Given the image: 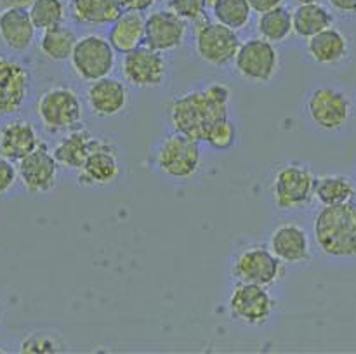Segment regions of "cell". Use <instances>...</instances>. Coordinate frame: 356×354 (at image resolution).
<instances>
[{
	"label": "cell",
	"mask_w": 356,
	"mask_h": 354,
	"mask_svg": "<svg viewBox=\"0 0 356 354\" xmlns=\"http://www.w3.org/2000/svg\"><path fill=\"white\" fill-rule=\"evenodd\" d=\"M229 97L232 92L222 83H211L202 90L181 94L169 108L174 130L197 142H205L214 125L228 118Z\"/></svg>",
	"instance_id": "cell-1"
},
{
	"label": "cell",
	"mask_w": 356,
	"mask_h": 354,
	"mask_svg": "<svg viewBox=\"0 0 356 354\" xmlns=\"http://www.w3.org/2000/svg\"><path fill=\"white\" fill-rule=\"evenodd\" d=\"M315 239L325 255L356 257V203L323 207L315 219Z\"/></svg>",
	"instance_id": "cell-2"
},
{
	"label": "cell",
	"mask_w": 356,
	"mask_h": 354,
	"mask_svg": "<svg viewBox=\"0 0 356 354\" xmlns=\"http://www.w3.org/2000/svg\"><path fill=\"white\" fill-rule=\"evenodd\" d=\"M287 273V264L282 262L264 245H250L240 250L232 264V276L238 283H254L273 287L280 283Z\"/></svg>",
	"instance_id": "cell-3"
},
{
	"label": "cell",
	"mask_w": 356,
	"mask_h": 354,
	"mask_svg": "<svg viewBox=\"0 0 356 354\" xmlns=\"http://www.w3.org/2000/svg\"><path fill=\"white\" fill-rule=\"evenodd\" d=\"M37 115L42 127L51 134L75 130L82 127V104L70 87H52L45 90L37 103Z\"/></svg>",
	"instance_id": "cell-4"
},
{
	"label": "cell",
	"mask_w": 356,
	"mask_h": 354,
	"mask_svg": "<svg viewBox=\"0 0 356 354\" xmlns=\"http://www.w3.org/2000/svg\"><path fill=\"white\" fill-rule=\"evenodd\" d=\"M316 176L308 165L287 163L277 170L271 183L273 201L282 210H299L315 198Z\"/></svg>",
	"instance_id": "cell-5"
},
{
	"label": "cell",
	"mask_w": 356,
	"mask_h": 354,
	"mask_svg": "<svg viewBox=\"0 0 356 354\" xmlns=\"http://www.w3.org/2000/svg\"><path fill=\"white\" fill-rule=\"evenodd\" d=\"M195 47L200 59L212 66H226L235 61L240 49V38L235 30L200 17L195 21Z\"/></svg>",
	"instance_id": "cell-6"
},
{
	"label": "cell",
	"mask_w": 356,
	"mask_h": 354,
	"mask_svg": "<svg viewBox=\"0 0 356 354\" xmlns=\"http://www.w3.org/2000/svg\"><path fill=\"white\" fill-rule=\"evenodd\" d=\"M306 113L316 128L336 132L346 127L353 115V104L343 90L332 89V87H318L308 96Z\"/></svg>",
	"instance_id": "cell-7"
},
{
	"label": "cell",
	"mask_w": 356,
	"mask_h": 354,
	"mask_svg": "<svg viewBox=\"0 0 356 354\" xmlns=\"http://www.w3.org/2000/svg\"><path fill=\"white\" fill-rule=\"evenodd\" d=\"M229 314L247 326H263L277 311V301L266 287L254 283H238L233 287L228 301Z\"/></svg>",
	"instance_id": "cell-8"
},
{
	"label": "cell",
	"mask_w": 356,
	"mask_h": 354,
	"mask_svg": "<svg viewBox=\"0 0 356 354\" xmlns=\"http://www.w3.org/2000/svg\"><path fill=\"white\" fill-rule=\"evenodd\" d=\"M70 61L80 78L86 82H96L113 71L115 49L111 47L108 38L87 35L76 40Z\"/></svg>",
	"instance_id": "cell-9"
},
{
	"label": "cell",
	"mask_w": 356,
	"mask_h": 354,
	"mask_svg": "<svg viewBox=\"0 0 356 354\" xmlns=\"http://www.w3.org/2000/svg\"><path fill=\"white\" fill-rule=\"evenodd\" d=\"M202 155L197 141L186 135H169L156 153V165L172 179H190L200 169Z\"/></svg>",
	"instance_id": "cell-10"
},
{
	"label": "cell",
	"mask_w": 356,
	"mask_h": 354,
	"mask_svg": "<svg viewBox=\"0 0 356 354\" xmlns=\"http://www.w3.org/2000/svg\"><path fill=\"white\" fill-rule=\"evenodd\" d=\"M31 92V73L17 59L0 51V117L17 115Z\"/></svg>",
	"instance_id": "cell-11"
},
{
	"label": "cell",
	"mask_w": 356,
	"mask_h": 354,
	"mask_svg": "<svg viewBox=\"0 0 356 354\" xmlns=\"http://www.w3.org/2000/svg\"><path fill=\"white\" fill-rule=\"evenodd\" d=\"M79 184L86 187L110 186L120 177L118 149L110 139L97 137L96 144L87 155L79 170Z\"/></svg>",
	"instance_id": "cell-12"
},
{
	"label": "cell",
	"mask_w": 356,
	"mask_h": 354,
	"mask_svg": "<svg viewBox=\"0 0 356 354\" xmlns=\"http://www.w3.org/2000/svg\"><path fill=\"white\" fill-rule=\"evenodd\" d=\"M235 68L250 82H270L278 69V52L275 44L264 38L243 42L235 56Z\"/></svg>",
	"instance_id": "cell-13"
},
{
	"label": "cell",
	"mask_w": 356,
	"mask_h": 354,
	"mask_svg": "<svg viewBox=\"0 0 356 354\" xmlns=\"http://www.w3.org/2000/svg\"><path fill=\"white\" fill-rule=\"evenodd\" d=\"M122 73L131 85L138 89H155L163 82L167 73V62L162 52L143 47L124 54Z\"/></svg>",
	"instance_id": "cell-14"
},
{
	"label": "cell",
	"mask_w": 356,
	"mask_h": 354,
	"mask_svg": "<svg viewBox=\"0 0 356 354\" xmlns=\"http://www.w3.org/2000/svg\"><path fill=\"white\" fill-rule=\"evenodd\" d=\"M59 165L47 144L40 142L33 153L17 162V177L31 194H44L58 184Z\"/></svg>",
	"instance_id": "cell-15"
},
{
	"label": "cell",
	"mask_w": 356,
	"mask_h": 354,
	"mask_svg": "<svg viewBox=\"0 0 356 354\" xmlns=\"http://www.w3.org/2000/svg\"><path fill=\"white\" fill-rule=\"evenodd\" d=\"M186 35V21L172 10H156L146 17L145 45L165 52L179 47Z\"/></svg>",
	"instance_id": "cell-16"
},
{
	"label": "cell",
	"mask_w": 356,
	"mask_h": 354,
	"mask_svg": "<svg viewBox=\"0 0 356 354\" xmlns=\"http://www.w3.org/2000/svg\"><path fill=\"white\" fill-rule=\"evenodd\" d=\"M87 104L96 117H117L127 108L129 90L120 80L104 76L96 82H90L87 89Z\"/></svg>",
	"instance_id": "cell-17"
},
{
	"label": "cell",
	"mask_w": 356,
	"mask_h": 354,
	"mask_svg": "<svg viewBox=\"0 0 356 354\" xmlns=\"http://www.w3.org/2000/svg\"><path fill=\"white\" fill-rule=\"evenodd\" d=\"M270 250L284 264H301L312 259L308 233L294 222L278 226L270 239Z\"/></svg>",
	"instance_id": "cell-18"
},
{
	"label": "cell",
	"mask_w": 356,
	"mask_h": 354,
	"mask_svg": "<svg viewBox=\"0 0 356 354\" xmlns=\"http://www.w3.org/2000/svg\"><path fill=\"white\" fill-rule=\"evenodd\" d=\"M40 146L37 128L28 120H9L0 127V155L21 162Z\"/></svg>",
	"instance_id": "cell-19"
},
{
	"label": "cell",
	"mask_w": 356,
	"mask_h": 354,
	"mask_svg": "<svg viewBox=\"0 0 356 354\" xmlns=\"http://www.w3.org/2000/svg\"><path fill=\"white\" fill-rule=\"evenodd\" d=\"M35 28L28 9H6L0 12V40L10 51L23 52L35 42Z\"/></svg>",
	"instance_id": "cell-20"
},
{
	"label": "cell",
	"mask_w": 356,
	"mask_h": 354,
	"mask_svg": "<svg viewBox=\"0 0 356 354\" xmlns=\"http://www.w3.org/2000/svg\"><path fill=\"white\" fill-rule=\"evenodd\" d=\"M145 28L146 17H143L141 12L124 10L111 23L108 42L115 49V52L127 54V52H132L145 45Z\"/></svg>",
	"instance_id": "cell-21"
},
{
	"label": "cell",
	"mask_w": 356,
	"mask_h": 354,
	"mask_svg": "<svg viewBox=\"0 0 356 354\" xmlns=\"http://www.w3.org/2000/svg\"><path fill=\"white\" fill-rule=\"evenodd\" d=\"M96 139L97 135H94L82 125V127L66 132V135H63L61 141L54 146L52 156L63 169L79 170L86 162L90 149L96 144Z\"/></svg>",
	"instance_id": "cell-22"
},
{
	"label": "cell",
	"mask_w": 356,
	"mask_h": 354,
	"mask_svg": "<svg viewBox=\"0 0 356 354\" xmlns=\"http://www.w3.org/2000/svg\"><path fill=\"white\" fill-rule=\"evenodd\" d=\"M308 52L318 65L334 66L348 58L350 42L343 31L330 26L308 38Z\"/></svg>",
	"instance_id": "cell-23"
},
{
	"label": "cell",
	"mask_w": 356,
	"mask_h": 354,
	"mask_svg": "<svg viewBox=\"0 0 356 354\" xmlns=\"http://www.w3.org/2000/svg\"><path fill=\"white\" fill-rule=\"evenodd\" d=\"M315 198L323 207L356 203V186L350 177L341 174H325L316 177Z\"/></svg>",
	"instance_id": "cell-24"
},
{
	"label": "cell",
	"mask_w": 356,
	"mask_h": 354,
	"mask_svg": "<svg viewBox=\"0 0 356 354\" xmlns=\"http://www.w3.org/2000/svg\"><path fill=\"white\" fill-rule=\"evenodd\" d=\"M72 16L82 24H111L122 12L118 0H68Z\"/></svg>",
	"instance_id": "cell-25"
},
{
	"label": "cell",
	"mask_w": 356,
	"mask_h": 354,
	"mask_svg": "<svg viewBox=\"0 0 356 354\" xmlns=\"http://www.w3.org/2000/svg\"><path fill=\"white\" fill-rule=\"evenodd\" d=\"M332 24L334 16L322 3L298 6L292 12V31L301 38H312L313 35L327 30Z\"/></svg>",
	"instance_id": "cell-26"
},
{
	"label": "cell",
	"mask_w": 356,
	"mask_h": 354,
	"mask_svg": "<svg viewBox=\"0 0 356 354\" xmlns=\"http://www.w3.org/2000/svg\"><path fill=\"white\" fill-rule=\"evenodd\" d=\"M76 40L79 38H76L75 31L66 28L65 24H58V26L44 30L40 42H38V49L52 61H66L72 58Z\"/></svg>",
	"instance_id": "cell-27"
},
{
	"label": "cell",
	"mask_w": 356,
	"mask_h": 354,
	"mask_svg": "<svg viewBox=\"0 0 356 354\" xmlns=\"http://www.w3.org/2000/svg\"><path fill=\"white\" fill-rule=\"evenodd\" d=\"M257 31L264 40L271 42V44H280L289 35L294 33L292 31V12L285 9L284 6H280L259 14Z\"/></svg>",
	"instance_id": "cell-28"
},
{
	"label": "cell",
	"mask_w": 356,
	"mask_h": 354,
	"mask_svg": "<svg viewBox=\"0 0 356 354\" xmlns=\"http://www.w3.org/2000/svg\"><path fill=\"white\" fill-rule=\"evenodd\" d=\"M250 9L247 0H218L212 6V16L218 23L232 28V30H242L250 19Z\"/></svg>",
	"instance_id": "cell-29"
},
{
	"label": "cell",
	"mask_w": 356,
	"mask_h": 354,
	"mask_svg": "<svg viewBox=\"0 0 356 354\" xmlns=\"http://www.w3.org/2000/svg\"><path fill=\"white\" fill-rule=\"evenodd\" d=\"M31 21L37 30H49L63 24L65 19V3L63 0H35L28 9Z\"/></svg>",
	"instance_id": "cell-30"
},
{
	"label": "cell",
	"mask_w": 356,
	"mask_h": 354,
	"mask_svg": "<svg viewBox=\"0 0 356 354\" xmlns=\"http://www.w3.org/2000/svg\"><path fill=\"white\" fill-rule=\"evenodd\" d=\"M65 344L56 333L33 332L21 342L19 351L28 354H54L61 353Z\"/></svg>",
	"instance_id": "cell-31"
},
{
	"label": "cell",
	"mask_w": 356,
	"mask_h": 354,
	"mask_svg": "<svg viewBox=\"0 0 356 354\" xmlns=\"http://www.w3.org/2000/svg\"><path fill=\"white\" fill-rule=\"evenodd\" d=\"M235 139H236V127L232 120L228 118H222L221 121L214 125L211 132H209L207 142L209 146H212L214 149H219V151H226V149L232 148L235 144Z\"/></svg>",
	"instance_id": "cell-32"
},
{
	"label": "cell",
	"mask_w": 356,
	"mask_h": 354,
	"mask_svg": "<svg viewBox=\"0 0 356 354\" xmlns=\"http://www.w3.org/2000/svg\"><path fill=\"white\" fill-rule=\"evenodd\" d=\"M205 0H169V10L183 17L184 21H197L205 16Z\"/></svg>",
	"instance_id": "cell-33"
},
{
	"label": "cell",
	"mask_w": 356,
	"mask_h": 354,
	"mask_svg": "<svg viewBox=\"0 0 356 354\" xmlns=\"http://www.w3.org/2000/svg\"><path fill=\"white\" fill-rule=\"evenodd\" d=\"M17 179H19L17 177V167L14 165V162L0 155V196L9 193Z\"/></svg>",
	"instance_id": "cell-34"
},
{
	"label": "cell",
	"mask_w": 356,
	"mask_h": 354,
	"mask_svg": "<svg viewBox=\"0 0 356 354\" xmlns=\"http://www.w3.org/2000/svg\"><path fill=\"white\" fill-rule=\"evenodd\" d=\"M124 10H136V12H145L152 9L156 0H118Z\"/></svg>",
	"instance_id": "cell-35"
},
{
	"label": "cell",
	"mask_w": 356,
	"mask_h": 354,
	"mask_svg": "<svg viewBox=\"0 0 356 354\" xmlns=\"http://www.w3.org/2000/svg\"><path fill=\"white\" fill-rule=\"evenodd\" d=\"M250 6V9L257 14H263L266 10L275 9V7H280L284 0H247Z\"/></svg>",
	"instance_id": "cell-36"
},
{
	"label": "cell",
	"mask_w": 356,
	"mask_h": 354,
	"mask_svg": "<svg viewBox=\"0 0 356 354\" xmlns=\"http://www.w3.org/2000/svg\"><path fill=\"white\" fill-rule=\"evenodd\" d=\"M330 6L336 10L344 14H353L356 12V0H329Z\"/></svg>",
	"instance_id": "cell-37"
},
{
	"label": "cell",
	"mask_w": 356,
	"mask_h": 354,
	"mask_svg": "<svg viewBox=\"0 0 356 354\" xmlns=\"http://www.w3.org/2000/svg\"><path fill=\"white\" fill-rule=\"evenodd\" d=\"M35 0H0V7L6 9H30Z\"/></svg>",
	"instance_id": "cell-38"
},
{
	"label": "cell",
	"mask_w": 356,
	"mask_h": 354,
	"mask_svg": "<svg viewBox=\"0 0 356 354\" xmlns=\"http://www.w3.org/2000/svg\"><path fill=\"white\" fill-rule=\"evenodd\" d=\"M296 6H305V3H320V0H292Z\"/></svg>",
	"instance_id": "cell-39"
},
{
	"label": "cell",
	"mask_w": 356,
	"mask_h": 354,
	"mask_svg": "<svg viewBox=\"0 0 356 354\" xmlns=\"http://www.w3.org/2000/svg\"><path fill=\"white\" fill-rule=\"evenodd\" d=\"M216 2H218V0H205V3H207V7H211V9H212V6H214Z\"/></svg>",
	"instance_id": "cell-40"
}]
</instances>
